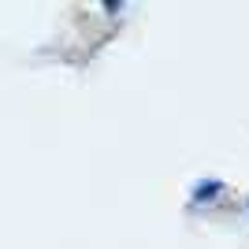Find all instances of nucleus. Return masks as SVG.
<instances>
[{"mask_svg":"<svg viewBox=\"0 0 249 249\" xmlns=\"http://www.w3.org/2000/svg\"><path fill=\"white\" fill-rule=\"evenodd\" d=\"M246 208H249V201H246Z\"/></svg>","mask_w":249,"mask_h":249,"instance_id":"2","label":"nucleus"},{"mask_svg":"<svg viewBox=\"0 0 249 249\" xmlns=\"http://www.w3.org/2000/svg\"><path fill=\"white\" fill-rule=\"evenodd\" d=\"M219 194H223V182H219V178H205V182H197V186H194V205L216 201Z\"/></svg>","mask_w":249,"mask_h":249,"instance_id":"1","label":"nucleus"}]
</instances>
